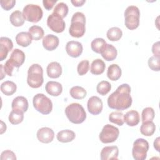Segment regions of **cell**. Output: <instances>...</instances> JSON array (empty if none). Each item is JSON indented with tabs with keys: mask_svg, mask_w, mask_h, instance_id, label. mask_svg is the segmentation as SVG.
Wrapping results in <instances>:
<instances>
[{
	"mask_svg": "<svg viewBox=\"0 0 160 160\" xmlns=\"http://www.w3.org/2000/svg\"><path fill=\"white\" fill-rule=\"evenodd\" d=\"M149 68L154 71H159L160 65H159V58L156 56H151L149 58L148 61Z\"/></svg>",
	"mask_w": 160,
	"mask_h": 160,
	"instance_id": "40",
	"label": "cell"
},
{
	"mask_svg": "<svg viewBox=\"0 0 160 160\" xmlns=\"http://www.w3.org/2000/svg\"><path fill=\"white\" fill-rule=\"evenodd\" d=\"M13 43L11 39L7 37L0 38V61L5 59L8 52L12 50Z\"/></svg>",
	"mask_w": 160,
	"mask_h": 160,
	"instance_id": "14",
	"label": "cell"
},
{
	"mask_svg": "<svg viewBox=\"0 0 160 160\" xmlns=\"http://www.w3.org/2000/svg\"><path fill=\"white\" fill-rule=\"evenodd\" d=\"M22 14L25 20L31 22H38L42 18V8L34 4H28L23 8Z\"/></svg>",
	"mask_w": 160,
	"mask_h": 160,
	"instance_id": "7",
	"label": "cell"
},
{
	"mask_svg": "<svg viewBox=\"0 0 160 160\" xmlns=\"http://www.w3.org/2000/svg\"><path fill=\"white\" fill-rule=\"evenodd\" d=\"M28 32L32 37V39L35 41H38L43 38L44 32L43 29L39 26L33 25L29 28Z\"/></svg>",
	"mask_w": 160,
	"mask_h": 160,
	"instance_id": "34",
	"label": "cell"
},
{
	"mask_svg": "<svg viewBox=\"0 0 160 160\" xmlns=\"http://www.w3.org/2000/svg\"><path fill=\"white\" fill-rule=\"evenodd\" d=\"M130 93L131 87L128 84H121L114 92L109 96L107 101L108 106L111 109L119 111L129 108L132 102Z\"/></svg>",
	"mask_w": 160,
	"mask_h": 160,
	"instance_id": "1",
	"label": "cell"
},
{
	"mask_svg": "<svg viewBox=\"0 0 160 160\" xmlns=\"http://www.w3.org/2000/svg\"><path fill=\"white\" fill-rule=\"evenodd\" d=\"M111 89V85L110 82L107 81H100L96 86L97 92L102 96L106 95Z\"/></svg>",
	"mask_w": 160,
	"mask_h": 160,
	"instance_id": "37",
	"label": "cell"
},
{
	"mask_svg": "<svg viewBox=\"0 0 160 160\" xmlns=\"http://www.w3.org/2000/svg\"><path fill=\"white\" fill-rule=\"evenodd\" d=\"M71 2L74 6L80 7L86 2V0H71Z\"/></svg>",
	"mask_w": 160,
	"mask_h": 160,
	"instance_id": "46",
	"label": "cell"
},
{
	"mask_svg": "<svg viewBox=\"0 0 160 160\" xmlns=\"http://www.w3.org/2000/svg\"><path fill=\"white\" fill-rule=\"evenodd\" d=\"M32 37L28 32L22 31L16 36L17 44L22 47H28L32 42Z\"/></svg>",
	"mask_w": 160,
	"mask_h": 160,
	"instance_id": "24",
	"label": "cell"
},
{
	"mask_svg": "<svg viewBox=\"0 0 160 160\" xmlns=\"http://www.w3.org/2000/svg\"><path fill=\"white\" fill-rule=\"evenodd\" d=\"M1 134H3L6 131V124L2 121H1Z\"/></svg>",
	"mask_w": 160,
	"mask_h": 160,
	"instance_id": "49",
	"label": "cell"
},
{
	"mask_svg": "<svg viewBox=\"0 0 160 160\" xmlns=\"http://www.w3.org/2000/svg\"><path fill=\"white\" fill-rule=\"evenodd\" d=\"M0 4L1 7L4 9H5L6 11H9L16 4V1L15 0H1L0 1Z\"/></svg>",
	"mask_w": 160,
	"mask_h": 160,
	"instance_id": "42",
	"label": "cell"
},
{
	"mask_svg": "<svg viewBox=\"0 0 160 160\" xmlns=\"http://www.w3.org/2000/svg\"><path fill=\"white\" fill-rule=\"evenodd\" d=\"M106 68V64L101 59H96L92 61L90 71L92 74L94 75H99L104 72Z\"/></svg>",
	"mask_w": 160,
	"mask_h": 160,
	"instance_id": "25",
	"label": "cell"
},
{
	"mask_svg": "<svg viewBox=\"0 0 160 160\" xmlns=\"http://www.w3.org/2000/svg\"><path fill=\"white\" fill-rule=\"evenodd\" d=\"M68 11H69V9H68V5L63 2H60L55 6L53 10V12L59 16L63 19L67 16L68 13Z\"/></svg>",
	"mask_w": 160,
	"mask_h": 160,
	"instance_id": "35",
	"label": "cell"
},
{
	"mask_svg": "<svg viewBox=\"0 0 160 160\" xmlns=\"http://www.w3.org/2000/svg\"><path fill=\"white\" fill-rule=\"evenodd\" d=\"M106 44L107 43L103 38H97L92 41L91 47L94 52L100 54Z\"/></svg>",
	"mask_w": 160,
	"mask_h": 160,
	"instance_id": "33",
	"label": "cell"
},
{
	"mask_svg": "<svg viewBox=\"0 0 160 160\" xmlns=\"http://www.w3.org/2000/svg\"><path fill=\"white\" fill-rule=\"evenodd\" d=\"M88 111L92 115L100 114L102 110L103 103L102 100L96 96H91L89 98L87 103Z\"/></svg>",
	"mask_w": 160,
	"mask_h": 160,
	"instance_id": "11",
	"label": "cell"
},
{
	"mask_svg": "<svg viewBox=\"0 0 160 160\" xmlns=\"http://www.w3.org/2000/svg\"><path fill=\"white\" fill-rule=\"evenodd\" d=\"M33 106L39 112L46 115L52 110L51 100L42 93L36 94L32 99Z\"/></svg>",
	"mask_w": 160,
	"mask_h": 160,
	"instance_id": "5",
	"label": "cell"
},
{
	"mask_svg": "<svg viewBox=\"0 0 160 160\" xmlns=\"http://www.w3.org/2000/svg\"><path fill=\"white\" fill-rule=\"evenodd\" d=\"M119 134V131L118 128L108 124L103 126L99 138L102 143H111L118 139Z\"/></svg>",
	"mask_w": 160,
	"mask_h": 160,
	"instance_id": "9",
	"label": "cell"
},
{
	"mask_svg": "<svg viewBox=\"0 0 160 160\" xmlns=\"http://www.w3.org/2000/svg\"><path fill=\"white\" fill-rule=\"evenodd\" d=\"M14 68L15 67L14 66V65L8 59L5 62V64L3 66V68L5 73L9 76H12V71Z\"/></svg>",
	"mask_w": 160,
	"mask_h": 160,
	"instance_id": "43",
	"label": "cell"
},
{
	"mask_svg": "<svg viewBox=\"0 0 160 160\" xmlns=\"http://www.w3.org/2000/svg\"><path fill=\"white\" fill-rule=\"evenodd\" d=\"M42 46L47 51H53L59 46V39L58 36L53 34L46 35L42 39Z\"/></svg>",
	"mask_w": 160,
	"mask_h": 160,
	"instance_id": "16",
	"label": "cell"
},
{
	"mask_svg": "<svg viewBox=\"0 0 160 160\" xmlns=\"http://www.w3.org/2000/svg\"><path fill=\"white\" fill-rule=\"evenodd\" d=\"M46 91L52 96H58L62 91V86L61 84L57 81H48L45 86Z\"/></svg>",
	"mask_w": 160,
	"mask_h": 160,
	"instance_id": "19",
	"label": "cell"
},
{
	"mask_svg": "<svg viewBox=\"0 0 160 160\" xmlns=\"http://www.w3.org/2000/svg\"><path fill=\"white\" fill-rule=\"evenodd\" d=\"M149 150V143L143 138L136 139L133 143L132 155L135 160H144Z\"/></svg>",
	"mask_w": 160,
	"mask_h": 160,
	"instance_id": "8",
	"label": "cell"
},
{
	"mask_svg": "<svg viewBox=\"0 0 160 160\" xmlns=\"http://www.w3.org/2000/svg\"><path fill=\"white\" fill-rule=\"evenodd\" d=\"M121 69L116 64H112L108 68L107 76L111 81L118 80L121 76Z\"/></svg>",
	"mask_w": 160,
	"mask_h": 160,
	"instance_id": "26",
	"label": "cell"
},
{
	"mask_svg": "<svg viewBox=\"0 0 160 160\" xmlns=\"http://www.w3.org/2000/svg\"><path fill=\"white\" fill-rule=\"evenodd\" d=\"M44 82L43 69L39 64H32L28 69L27 82L32 88L41 87Z\"/></svg>",
	"mask_w": 160,
	"mask_h": 160,
	"instance_id": "4",
	"label": "cell"
},
{
	"mask_svg": "<svg viewBox=\"0 0 160 160\" xmlns=\"http://www.w3.org/2000/svg\"><path fill=\"white\" fill-rule=\"evenodd\" d=\"M89 69V62L88 60L84 59L80 61L77 66V71L79 75L83 76L86 74Z\"/></svg>",
	"mask_w": 160,
	"mask_h": 160,
	"instance_id": "39",
	"label": "cell"
},
{
	"mask_svg": "<svg viewBox=\"0 0 160 160\" xmlns=\"http://www.w3.org/2000/svg\"><path fill=\"white\" fill-rule=\"evenodd\" d=\"M155 112L154 109L151 107L145 108L141 114V119L142 122L152 121L154 118Z\"/></svg>",
	"mask_w": 160,
	"mask_h": 160,
	"instance_id": "38",
	"label": "cell"
},
{
	"mask_svg": "<svg viewBox=\"0 0 160 160\" xmlns=\"http://www.w3.org/2000/svg\"><path fill=\"white\" fill-rule=\"evenodd\" d=\"M17 89L16 84L11 81H6L1 84V92L6 96H11L16 92Z\"/></svg>",
	"mask_w": 160,
	"mask_h": 160,
	"instance_id": "28",
	"label": "cell"
},
{
	"mask_svg": "<svg viewBox=\"0 0 160 160\" xmlns=\"http://www.w3.org/2000/svg\"><path fill=\"white\" fill-rule=\"evenodd\" d=\"M1 160H16V154L11 150H5L1 152Z\"/></svg>",
	"mask_w": 160,
	"mask_h": 160,
	"instance_id": "41",
	"label": "cell"
},
{
	"mask_svg": "<svg viewBox=\"0 0 160 160\" xmlns=\"http://www.w3.org/2000/svg\"><path fill=\"white\" fill-rule=\"evenodd\" d=\"M86 17L81 12H75L71 19L69 33L72 37L81 38L86 31Z\"/></svg>",
	"mask_w": 160,
	"mask_h": 160,
	"instance_id": "2",
	"label": "cell"
},
{
	"mask_svg": "<svg viewBox=\"0 0 160 160\" xmlns=\"http://www.w3.org/2000/svg\"><path fill=\"white\" fill-rule=\"evenodd\" d=\"M62 71L61 64L56 61H53L48 64L46 68V72L48 77L52 79L58 78L61 75Z\"/></svg>",
	"mask_w": 160,
	"mask_h": 160,
	"instance_id": "20",
	"label": "cell"
},
{
	"mask_svg": "<svg viewBox=\"0 0 160 160\" xmlns=\"http://www.w3.org/2000/svg\"><path fill=\"white\" fill-rule=\"evenodd\" d=\"M71 96L75 99H84L87 95L86 90L79 86H75L71 88L69 91Z\"/></svg>",
	"mask_w": 160,
	"mask_h": 160,
	"instance_id": "30",
	"label": "cell"
},
{
	"mask_svg": "<svg viewBox=\"0 0 160 160\" xmlns=\"http://www.w3.org/2000/svg\"><path fill=\"white\" fill-rule=\"evenodd\" d=\"M65 114L68 119L73 124H81L86 119V112L82 106L74 102L65 108Z\"/></svg>",
	"mask_w": 160,
	"mask_h": 160,
	"instance_id": "3",
	"label": "cell"
},
{
	"mask_svg": "<svg viewBox=\"0 0 160 160\" xmlns=\"http://www.w3.org/2000/svg\"><path fill=\"white\" fill-rule=\"evenodd\" d=\"M58 141L61 142H69L73 141L76 138L75 132L70 129H64L59 131L56 135Z\"/></svg>",
	"mask_w": 160,
	"mask_h": 160,
	"instance_id": "23",
	"label": "cell"
},
{
	"mask_svg": "<svg viewBox=\"0 0 160 160\" xmlns=\"http://www.w3.org/2000/svg\"><path fill=\"white\" fill-rule=\"evenodd\" d=\"M152 52L154 54V56L159 58V41H157L153 44L152 46Z\"/></svg>",
	"mask_w": 160,
	"mask_h": 160,
	"instance_id": "45",
	"label": "cell"
},
{
	"mask_svg": "<svg viewBox=\"0 0 160 160\" xmlns=\"http://www.w3.org/2000/svg\"><path fill=\"white\" fill-rule=\"evenodd\" d=\"M25 54L19 49H14L11 54L10 58L8 59L15 68H19L25 61Z\"/></svg>",
	"mask_w": 160,
	"mask_h": 160,
	"instance_id": "17",
	"label": "cell"
},
{
	"mask_svg": "<svg viewBox=\"0 0 160 160\" xmlns=\"http://www.w3.org/2000/svg\"><path fill=\"white\" fill-rule=\"evenodd\" d=\"M119 154V149L116 146H105L101 151V160L118 159Z\"/></svg>",
	"mask_w": 160,
	"mask_h": 160,
	"instance_id": "15",
	"label": "cell"
},
{
	"mask_svg": "<svg viewBox=\"0 0 160 160\" xmlns=\"http://www.w3.org/2000/svg\"><path fill=\"white\" fill-rule=\"evenodd\" d=\"M8 119L12 124H18L24 119V112L21 111L12 109L9 113Z\"/></svg>",
	"mask_w": 160,
	"mask_h": 160,
	"instance_id": "31",
	"label": "cell"
},
{
	"mask_svg": "<svg viewBox=\"0 0 160 160\" xmlns=\"http://www.w3.org/2000/svg\"><path fill=\"white\" fill-rule=\"evenodd\" d=\"M102 57L108 61L114 60L118 55L116 48L111 44H107L100 53Z\"/></svg>",
	"mask_w": 160,
	"mask_h": 160,
	"instance_id": "22",
	"label": "cell"
},
{
	"mask_svg": "<svg viewBox=\"0 0 160 160\" xmlns=\"http://www.w3.org/2000/svg\"><path fill=\"white\" fill-rule=\"evenodd\" d=\"M159 141H160V138L158 137L156 138V139L154 140V148H155V149L158 151L159 152V149H160V144H159Z\"/></svg>",
	"mask_w": 160,
	"mask_h": 160,
	"instance_id": "47",
	"label": "cell"
},
{
	"mask_svg": "<svg viewBox=\"0 0 160 160\" xmlns=\"http://www.w3.org/2000/svg\"><path fill=\"white\" fill-rule=\"evenodd\" d=\"M106 36L109 40L111 41H117L121 38L122 32V30L118 27H112L108 30Z\"/></svg>",
	"mask_w": 160,
	"mask_h": 160,
	"instance_id": "32",
	"label": "cell"
},
{
	"mask_svg": "<svg viewBox=\"0 0 160 160\" xmlns=\"http://www.w3.org/2000/svg\"><path fill=\"white\" fill-rule=\"evenodd\" d=\"M82 44L76 41H69L66 44V51L72 58H78L82 52Z\"/></svg>",
	"mask_w": 160,
	"mask_h": 160,
	"instance_id": "12",
	"label": "cell"
},
{
	"mask_svg": "<svg viewBox=\"0 0 160 160\" xmlns=\"http://www.w3.org/2000/svg\"><path fill=\"white\" fill-rule=\"evenodd\" d=\"M37 138L42 143H49L52 141L54 137V131L48 127H43L37 131Z\"/></svg>",
	"mask_w": 160,
	"mask_h": 160,
	"instance_id": "13",
	"label": "cell"
},
{
	"mask_svg": "<svg viewBox=\"0 0 160 160\" xmlns=\"http://www.w3.org/2000/svg\"><path fill=\"white\" fill-rule=\"evenodd\" d=\"M47 25L50 29L57 33L63 32L66 27V24L63 19L54 12L48 17Z\"/></svg>",
	"mask_w": 160,
	"mask_h": 160,
	"instance_id": "10",
	"label": "cell"
},
{
	"mask_svg": "<svg viewBox=\"0 0 160 160\" xmlns=\"http://www.w3.org/2000/svg\"><path fill=\"white\" fill-rule=\"evenodd\" d=\"M155 130L156 126L152 121L142 122L140 128L141 133L146 136H152L154 133Z\"/></svg>",
	"mask_w": 160,
	"mask_h": 160,
	"instance_id": "29",
	"label": "cell"
},
{
	"mask_svg": "<svg viewBox=\"0 0 160 160\" xmlns=\"http://www.w3.org/2000/svg\"><path fill=\"white\" fill-rule=\"evenodd\" d=\"M29 104L28 99L22 96L16 97L12 101L11 108L12 109L21 111L23 112L27 111Z\"/></svg>",
	"mask_w": 160,
	"mask_h": 160,
	"instance_id": "18",
	"label": "cell"
},
{
	"mask_svg": "<svg viewBox=\"0 0 160 160\" xmlns=\"http://www.w3.org/2000/svg\"><path fill=\"white\" fill-rule=\"evenodd\" d=\"M124 121L129 126H135L140 121L139 112L136 110H130L123 116Z\"/></svg>",
	"mask_w": 160,
	"mask_h": 160,
	"instance_id": "21",
	"label": "cell"
},
{
	"mask_svg": "<svg viewBox=\"0 0 160 160\" xmlns=\"http://www.w3.org/2000/svg\"><path fill=\"white\" fill-rule=\"evenodd\" d=\"M0 75H1V79H2L4 76H6V73L4 71V68H3V65L2 64H0Z\"/></svg>",
	"mask_w": 160,
	"mask_h": 160,
	"instance_id": "48",
	"label": "cell"
},
{
	"mask_svg": "<svg viewBox=\"0 0 160 160\" xmlns=\"http://www.w3.org/2000/svg\"><path fill=\"white\" fill-rule=\"evenodd\" d=\"M124 114L120 111H114L109 115V121L118 126H122L124 121L123 119Z\"/></svg>",
	"mask_w": 160,
	"mask_h": 160,
	"instance_id": "36",
	"label": "cell"
},
{
	"mask_svg": "<svg viewBox=\"0 0 160 160\" xmlns=\"http://www.w3.org/2000/svg\"><path fill=\"white\" fill-rule=\"evenodd\" d=\"M57 0H43L42 1V4L45 9L47 10H50L51 9L54 5L56 3Z\"/></svg>",
	"mask_w": 160,
	"mask_h": 160,
	"instance_id": "44",
	"label": "cell"
},
{
	"mask_svg": "<svg viewBox=\"0 0 160 160\" xmlns=\"http://www.w3.org/2000/svg\"><path fill=\"white\" fill-rule=\"evenodd\" d=\"M9 20L11 23L16 27H19L24 24L25 19L23 16L22 12H21L19 10H16L13 11L10 16Z\"/></svg>",
	"mask_w": 160,
	"mask_h": 160,
	"instance_id": "27",
	"label": "cell"
},
{
	"mask_svg": "<svg viewBox=\"0 0 160 160\" xmlns=\"http://www.w3.org/2000/svg\"><path fill=\"white\" fill-rule=\"evenodd\" d=\"M124 22L126 28L130 30L136 29L139 25L140 11L136 6H129L124 11Z\"/></svg>",
	"mask_w": 160,
	"mask_h": 160,
	"instance_id": "6",
	"label": "cell"
}]
</instances>
